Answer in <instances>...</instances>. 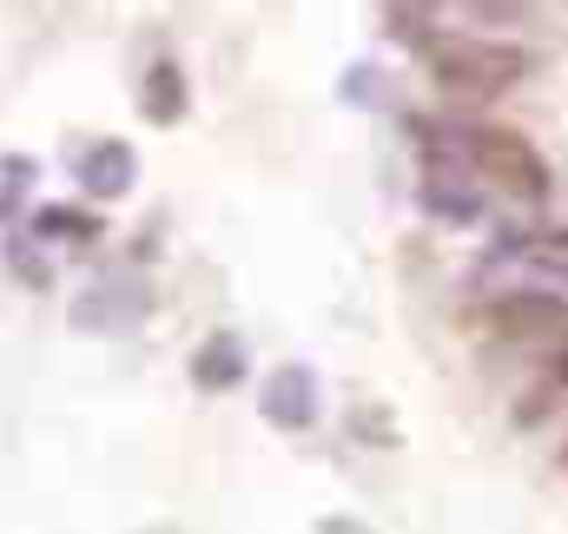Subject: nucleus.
<instances>
[{
	"label": "nucleus",
	"instance_id": "1",
	"mask_svg": "<svg viewBox=\"0 0 568 534\" xmlns=\"http://www.w3.org/2000/svg\"><path fill=\"white\" fill-rule=\"evenodd\" d=\"M536 73V60L509 40H483V33H456V40H429V80L456 100V106H489L509 86H523Z\"/></svg>",
	"mask_w": 568,
	"mask_h": 534
},
{
	"label": "nucleus",
	"instance_id": "2",
	"mask_svg": "<svg viewBox=\"0 0 568 534\" xmlns=\"http://www.w3.org/2000/svg\"><path fill=\"white\" fill-rule=\"evenodd\" d=\"M463 165L483 185H496V192H509L523 205H542L549 198V158L523 133H509V126H469L463 133Z\"/></svg>",
	"mask_w": 568,
	"mask_h": 534
},
{
	"label": "nucleus",
	"instance_id": "3",
	"mask_svg": "<svg viewBox=\"0 0 568 534\" xmlns=\"http://www.w3.org/2000/svg\"><path fill=\"white\" fill-rule=\"evenodd\" d=\"M489 330L509 343H568V304L549 290H503L489 304Z\"/></svg>",
	"mask_w": 568,
	"mask_h": 534
},
{
	"label": "nucleus",
	"instance_id": "4",
	"mask_svg": "<svg viewBox=\"0 0 568 534\" xmlns=\"http://www.w3.org/2000/svg\"><path fill=\"white\" fill-rule=\"evenodd\" d=\"M258 409H265V422H278V429H311V422H317V377L297 370V363L272 370L265 390H258Z\"/></svg>",
	"mask_w": 568,
	"mask_h": 534
},
{
	"label": "nucleus",
	"instance_id": "5",
	"mask_svg": "<svg viewBox=\"0 0 568 534\" xmlns=\"http://www.w3.org/2000/svg\"><path fill=\"white\" fill-rule=\"evenodd\" d=\"M424 205L436 218H449V225H476V218H483V198H476V185H469V165H463V178H456L449 165H429L424 172Z\"/></svg>",
	"mask_w": 568,
	"mask_h": 534
},
{
	"label": "nucleus",
	"instance_id": "6",
	"mask_svg": "<svg viewBox=\"0 0 568 534\" xmlns=\"http://www.w3.org/2000/svg\"><path fill=\"white\" fill-rule=\"evenodd\" d=\"M133 152L120 145V138H100L93 152H80V185L93 192V198H120V192H133Z\"/></svg>",
	"mask_w": 568,
	"mask_h": 534
},
{
	"label": "nucleus",
	"instance_id": "7",
	"mask_svg": "<svg viewBox=\"0 0 568 534\" xmlns=\"http://www.w3.org/2000/svg\"><path fill=\"white\" fill-rule=\"evenodd\" d=\"M245 377V350H239V337H212L199 357H192V383L199 390H232Z\"/></svg>",
	"mask_w": 568,
	"mask_h": 534
},
{
	"label": "nucleus",
	"instance_id": "8",
	"mask_svg": "<svg viewBox=\"0 0 568 534\" xmlns=\"http://www.w3.org/2000/svg\"><path fill=\"white\" fill-rule=\"evenodd\" d=\"M145 120H159V126H172L179 113H185V80H179V66L172 60H159L152 73H145Z\"/></svg>",
	"mask_w": 568,
	"mask_h": 534
},
{
	"label": "nucleus",
	"instance_id": "9",
	"mask_svg": "<svg viewBox=\"0 0 568 534\" xmlns=\"http://www.w3.org/2000/svg\"><path fill=\"white\" fill-rule=\"evenodd\" d=\"M542 251H549L556 265H568V232H556V238H542Z\"/></svg>",
	"mask_w": 568,
	"mask_h": 534
},
{
	"label": "nucleus",
	"instance_id": "10",
	"mask_svg": "<svg viewBox=\"0 0 568 534\" xmlns=\"http://www.w3.org/2000/svg\"><path fill=\"white\" fill-rule=\"evenodd\" d=\"M562 383H568V350H562Z\"/></svg>",
	"mask_w": 568,
	"mask_h": 534
}]
</instances>
